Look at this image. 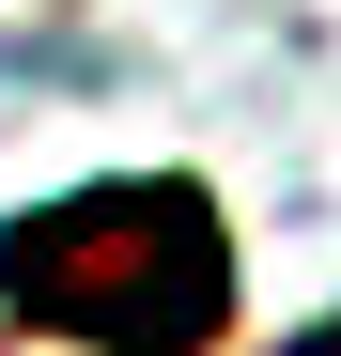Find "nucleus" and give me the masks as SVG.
Listing matches in <instances>:
<instances>
[{
	"instance_id": "nucleus-1",
	"label": "nucleus",
	"mask_w": 341,
	"mask_h": 356,
	"mask_svg": "<svg viewBox=\"0 0 341 356\" xmlns=\"http://www.w3.org/2000/svg\"><path fill=\"white\" fill-rule=\"evenodd\" d=\"M0 310L93 356H187L233 325V232L187 170H140V186H78L0 232Z\"/></svg>"
}]
</instances>
